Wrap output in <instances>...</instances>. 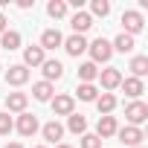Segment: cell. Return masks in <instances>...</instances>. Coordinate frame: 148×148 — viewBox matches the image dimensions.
<instances>
[{
	"label": "cell",
	"mask_w": 148,
	"mask_h": 148,
	"mask_svg": "<svg viewBox=\"0 0 148 148\" xmlns=\"http://www.w3.org/2000/svg\"><path fill=\"white\" fill-rule=\"evenodd\" d=\"M87 49H90V55H93V64H105V61H110V55H113V47H110L108 38H96L93 44H87Z\"/></svg>",
	"instance_id": "6da1fadb"
},
{
	"label": "cell",
	"mask_w": 148,
	"mask_h": 148,
	"mask_svg": "<svg viewBox=\"0 0 148 148\" xmlns=\"http://www.w3.org/2000/svg\"><path fill=\"white\" fill-rule=\"evenodd\" d=\"M125 119H128L134 128H139V125L148 119V105H145V102H139V99H136V102H131V105L125 108Z\"/></svg>",
	"instance_id": "7a4b0ae2"
},
{
	"label": "cell",
	"mask_w": 148,
	"mask_h": 148,
	"mask_svg": "<svg viewBox=\"0 0 148 148\" xmlns=\"http://www.w3.org/2000/svg\"><path fill=\"white\" fill-rule=\"evenodd\" d=\"M49 102H52V113H55V116H70L73 108H76V99H73L70 93H58V96L49 99Z\"/></svg>",
	"instance_id": "3957f363"
},
{
	"label": "cell",
	"mask_w": 148,
	"mask_h": 148,
	"mask_svg": "<svg viewBox=\"0 0 148 148\" xmlns=\"http://www.w3.org/2000/svg\"><path fill=\"white\" fill-rule=\"evenodd\" d=\"M116 136H119V142H125L128 148H136L145 136H142V131L139 128H134V125H125V128H116Z\"/></svg>",
	"instance_id": "277c9868"
},
{
	"label": "cell",
	"mask_w": 148,
	"mask_h": 148,
	"mask_svg": "<svg viewBox=\"0 0 148 148\" xmlns=\"http://www.w3.org/2000/svg\"><path fill=\"white\" fill-rule=\"evenodd\" d=\"M15 128H18L21 136H32L41 125H38V116H35V113H26V110H23V113L18 116V125H15Z\"/></svg>",
	"instance_id": "5b68a950"
},
{
	"label": "cell",
	"mask_w": 148,
	"mask_h": 148,
	"mask_svg": "<svg viewBox=\"0 0 148 148\" xmlns=\"http://www.w3.org/2000/svg\"><path fill=\"white\" fill-rule=\"evenodd\" d=\"M6 82H9L12 87H21V84H26V82H29V70H26L23 64H12V67L6 70Z\"/></svg>",
	"instance_id": "8992f818"
},
{
	"label": "cell",
	"mask_w": 148,
	"mask_h": 148,
	"mask_svg": "<svg viewBox=\"0 0 148 148\" xmlns=\"http://www.w3.org/2000/svg\"><path fill=\"white\" fill-rule=\"evenodd\" d=\"M41 67H44V82H49V84L58 82V79L64 76V64H61L58 58H47Z\"/></svg>",
	"instance_id": "52a82bcc"
},
{
	"label": "cell",
	"mask_w": 148,
	"mask_h": 148,
	"mask_svg": "<svg viewBox=\"0 0 148 148\" xmlns=\"http://www.w3.org/2000/svg\"><path fill=\"white\" fill-rule=\"evenodd\" d=\"M142 23H145V21H142V15H139V12H125V15H122L125 35H131V38H134L136 32H142Z\"/></svg>",
	"instance_id": "ba28073f"
},
{
	"label": "cell",
	"mask_w": 148,
	"mask_h": 148,
	"mask_svg": "<svg viewBox=\"0 0 148 148\" xmlns=\"http://www.w3.org/2000/svg\"><path fill=\"white\" fill-rule=\"evenodd\" d=\"M99 79H102V87L105 90H116L122 84V73L116 67H108V70H99Z\"/></svg>",
	"instance_id": "9c48e42d"
},
{
	"label": "cell",
	"mask_w": 148,
	"mask_h": 148,
	"mask_svg": "<svg viewBox=\"0 0 148 148\" xmlns=\"http://www.w3.org/2000/svg\"><path fill=\"white\" fill-rule=\"evenodd\" d=\"M64 49H67V55H73V58H79L84 49H87V41H84V35H70L64 44H61Z\"/></svg>",
	"instance_id": "30bf717a"
},
{
	"label": "cell",
	"mask_w": 148,
	"mask_h": 148,
	"mask_svg": "<svg viewBox=\"0 0 148 148\" xmlns=\"http://www.w3.org/2000/svg\"><path fill=\"white\" fill-rule=\"evenodd\" d=\"M70 26H73V35H84V32L93 26L90 12H76V15H73V21H70Z\"/></svg>",
	"instance_id": "8fae6325"
},
{
	"label": "cell",
	"mask_w": 148,
	"mask_h": 148,
	"mask_svg": "<svg viewBox=\"0 0 148 148\" xmlns=\"http://www.w3.org/2000/svg\"><path fill=\"white\" fill-rule=\"evenodd\" d=\"M61 44H64V38H61V32H58V29H44V35H41V44H38V47L47 52V49H58Z\"/></svg>",
	"instance_id": "7c38bea8"
},
{
	"label": "cell",
	"mask_w": 148,
	"mask_h": 148,
	"mask_svg": "<svg viewBox=\"0 0 148 148\" xmlns=\"http://www.w3.org/2000/svg\"><path fill=\"white\" fill-rule=\"evenodd\" d=\"M44 61H47V55H44V49H41L38 44L23 49V67H41Z\"/></svg>",
	"instance_id": "4fadbf2b"
},
{
	"label": "cell",
	"mask_w": 148,
	"mask_h": 148,
	"mask_svg": "<svg viewBox=\"0 0 148 148\" xmlns=\"http://www.w3.org/2000/svg\"><path fill=\"white\" fill-rule=\"evenodd\" d=\"M41 134H44V139H47V142L58 145V142H61V136H64V125L52 119V122H47V125L41 128Z\"/></svg>",
	"instance_id": "5bb4252c"
},
{
	"label": "cell",
	"mask_w": 148,
	"mask_h": 148,
	"mask_svg": "<svg viewBox=\"0 0 148 148\" xmlns=\"http://www.w3.org/2000/svg\"><path fill=\"white\" fill-rule=\"evenodd\" d=\"M26 105H29V96H26V93H9V96H6V113H9V110L23 113Z\"/></svg>",
	"instance_id": "9a60e30c"
},
{
	"label": "cell",
	"mask_w": 148,
	"mask_h": 148,
	"mask_svg": "<svg viewBox=\"0 0 148 148\" xmlns=\"http://www.w3.org/2000/svg\"><path fill=\"white\" fill-rule=\"evenodd\" d=\"M116 119L113 116H99V122H96V136L99 139H105V136H113L116 134Z\"/></svg>",
	"instance_id": "2e32d148"
},
{
	"label": "cell",
	"mask_w": 148,
	"mask_h": 148,
	"mask_svg": "<svg viewBox=\"0 0 148 148\" xmlns=\"http://www.w3.org/2000/svg\"><path fill=\"white\" fill-rule=\"evenodd\" d=\"M119 87H125V96H131V99H139L142 93H145V84H142V79H125Z\"/></svg>",
	"instance_id": "e0dca14e"
},
{
	"label": "cell",
	"mask_w": 148,
	"mask_h": 148,
	"mask_svg": "<svg viewBox=\"0 0 148 148\" xmlns=\"http://www.w3.org/2000/svg\"><path fill=\"white\" fill-rule=\"evenodd\" d=\"M96 108H99L102 116H110L113 108H116V96H113V93H102V96H96Z\"/></svg>",
	"instance_id": "ac0fdd59"
},
{
	"label": "cell",
	"mask_w": 148,
	"mask_h": 148,
	"mask_svg": "<svg viewBox=\"0 0 148 148\" xmlns=\"http://www.w3.org/2000/svg\"><path fill=\"white\" fill-rule=\"evenodd\" d=\"M79 79H82V84H93V79H99V70L93 61H84L79 67Z\"/></svg>",
	"instance_id": "d6986e66"
},
{
	"label": "cell",
	"mask_w": 148,
	"mask_h": 148,
	"mask_svg": "<svg viewBox=\"0 0 148 148\" xmlns=\"http://www.w3.org/2000/svg\"><path fill=\"white\" fill-rule=\"evenodd\" d=\"M52 93H55V90H52V84H49V82H38V84H32V96H35L38 102H49V99H52Z\"/></svg>",
	"instance_id": "ffe728a7"
},
{
	"label": "cell",
	"mask_w": 148,
	"mask_h": 148,
	"mask_svg": "<svg viewBox=\"0 0 148 148\" xmlns=\"http://www.w3.org/2000/svg\"><path fill=\"white\" fill-rule=\"evenodd\" d=\"M0 47L9 49V52H12V49H18V47H21V35H18L15 29H6L3 35H0Z\"/></svg>",
	"instance_id": "44dd1931"
},
{
	"label": "cell",
	"mask_w": 148,
	"mask_h": 148,
	"mask_svg": "<svg viewBox=\"0 0 148 148\" xmlns=\"http://www.w3.org/2000/svg\"><path fill=\"white\" fill-rule=\"evenodd\" d=\"M67 128H70L73 134H84V131H87V119H84L82 113H70V116H67Z\"/></svg>",
	"instance_id": "7402d4cb"
},
{
	"label": "cell",
	"mask_w": 148,
	"mask_h": 148,
	"mask_svg": "<svg viewBox=\"0 0 148 148\" xmlns=\"http://www.w3.org/2000/svg\"><path fill=\"white\" fill-rule=\"evenodd\" d=\"M131 73H134V79H142L148 73V55H136L131 61Z\"/></svg>",
	"instance_id": "603a6c76"
},
{
	"label": "cell",
	"mask_w": 148,
	"mask_h": 148,
	"mask_svg": "<svg viewBox=\"0 0 148 148\" xmlns=\"http://www.w3.org/2000/svg\"><path fill=\"white\" fill-rule=\"evenodd\" d=\"M110 47H113L116 52H131L136 44H134V38H131V35H125V32H122V35H116V41H113Z\"/></svg>",
	"instance_id": "cb8c5ba5"
},
{
	"label": "cell",
	"mask_w": 148,
	"mask_h": 148,
	"mask_svg": "<svg viewBox=\"0 0 148 148\" xmlns=\"http://www.w3.org/2000/svg\"><path fill=\"white\" fill-rule=\"evenodd\" d=\"M47 15H49V18H55V21H58V18H64V15H67V3H64V0H52V3L47 6Z\"/></svg>",
	"instance_id": "d4e9b609"
},
{
	"label": "cell",
	"mask_w": 148,
	"mask_h": 148,
	"mask_svg": "<svg viewBox=\"0 0 148 148\" xmlns=\"http://www.w3.org/2000/svg\"><path fill=\"white\" fill-rule=\"evenodd\" d=\"M96 96H99V90L93 84H79V99L82 102H96Z\"/></svg>",
	"instance_id": "484cf974"
},
{
	"label": "cell",
	"mask_w": 148,
	"mask_h": 148,
	"mask_svg": "<svg viewBox=\"0 0 148 148\" xmlns=\"http://www.w3.org/2000/svg\"><path fill=\"white\" fill-rule=\"evenodd\" d=\"M90 9H93V15H99V18H108V15H110V3H108V0H93ZM93 15H90V18H93Z\"/></svg>",
	"instance_id": "4316f807"
},
{
	"label": "cell",
	"mask_w": 148,
	"mask_h": 148,
	"mask_svg": "<svg viewBox=\"0 0 148 148\" xmlns=\"http://www.w3.org/2000/svg\"><path fill=\"white\" fill-rule=\"evenodd\" d=\"M82 148H102V139L96 134H82Z\"/></svg>",
	"instance_id": "83f0119b"
},
{
	"label": "cell",
	"mask_w": 148,
	"mask_h": 148,
	"mask_svg": "<svg viewBox=\"0 0 148 148\" xmlns=\"http://www.w3.org/2000/svg\"><path fill=\"white\" fill-rule=\"evenodd\" d=\"M12 128H15V122H12V116H9V113H0V134L6 136V134H9Z\"/></svg>",
	"instance_id": "f1b7e54d"
},
{
	"label": "cell",
	"mask_w": 148,
	"mask_h": 148,
	"mask_svg": "<svg viewBox=\"0 0 148 148\" xmlns=\"http://www.w3.org/2000/svg\"><path fill=\"white\" fill-rule=\"evenodd\" d=\"M6 29H9V21H6V15H0V35H3Z\"/></svg>",
	"instance_id": "f546056e"
},
{
	"label": "cell",
	"mask_w": 148,
	"mask_h": 148,
	"mask_svg": "<svg viewBox=\"0 0 148 148\" xmlns=\"http://www.w3.org/2000/svg\"><path fill=\"white\" fill-rule=\"evenodd\" d=\"M6 148H23V145H21V142H9Z\"/></svg>",
	"instance_id": "4dcf8cb0"
},
{
	"label": "cell",
	"mask_w": 148,
	"mask_h": 148,
	"mask_svg": "<svg viewBox=\"0 0 148 148\" xmlns=\"http://www.w3.org/2000/svg\"><path fill=\"white\" fill-rule=\"evenodd\" d=\"M55 148H70V145H67V142H58V145H55Z\"/></svg>",
	"instance_id": "1f68e13d"
},
{
	"label": "cell",
	"mask_w": 148,
	"mask_h": 148,
	"mask_svg": "<svg viewBox=\"0 0 148 148\" xmlns=\"http://www.w3.org/2000/svg\"><path fill=\"white\" fill-rule=\"evenodd\" d=\"M35 148H47V145H35Z\"/></svg>",
	"instance_id": "d6a6232c"
},
{
	"label": "cell",
	"mask_w": 148,
	"mask_h": 148,
	"mask_svg": "<svg viewBox=\"0 0 148 148\" xmlns=\"http://www.w3.org/2000/svg\"><path fill=\"white\" fill-rule=\"evenodd\" d=\"M136 148H142V145H136Z\"/></svg>",
	"instance_id": "836d02e7"
}]
</instances>
